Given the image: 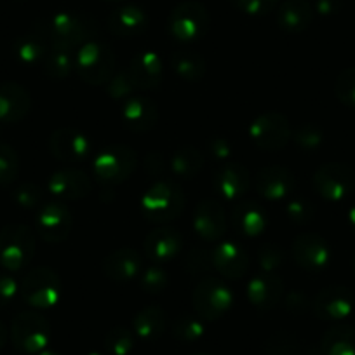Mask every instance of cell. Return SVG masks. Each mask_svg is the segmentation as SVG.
Masks as SVG:
<instances>
[{
    "instance_id": "obj_1",
    "label": "cell",
    "mask_w": 355,
    "mask_h": 355,
    "mask_svg": "<svg viewBox=\"0 0 355 355\" xmlns=\"http://www.w3.org/2000/svg\"><path fill=\"white\" fill-rule=\"evenodd\" d=\"M46 32L51 46L75 51L94 40L98 26L96 21L84 12L63 11L51 18L49 25H46Z\"/></svg>"
},
{
    "instance_id": "obj_2",
    "label": "cell",
    "mask_w": 355,
    "mask_h": 355,
    "mask_svg": "<svg viewBox=\"0 0 355 355\" xmlns=\"http://www.w3.org/2000/svg\"><path fill=\"white\" fill-rule=\"evenodd\" d=\"M185 209V193L174 180H159L145 192L141 211L153 223H169Z\"/></svg>"
},
{
    "instance_id": "obj_3",
    "label": "cell",
    "mask_w": 355,
    "mask_h": 355,
    "mask_svg": "<svg viewBox=\"0 0 355 355\" xmlns=\"http://www.w3.org/2000/svg\"><path fill=\"white\" fill-rule=\"evenodd\" d=\"M115 53L108 44L91 40L77 51L75 68L85 84L105 85L115 73Z\"/></svg>"
},
{
    "instance_id": "obj_4",
    "label": "cell",
    "mask_w": 355,
    "mask_h": 355,
    "mask_svg": "<svg viewBox=\"0 0 355 355\" xmlns=\"http://www.w3.org/2000/svg\"><path fill=\"white\" fill-rule=\"evenodd\" d=\"M35 254V234L21 223L0 230V265L9 272L23 270Z\"/></svg>"
},
{
    "instance_id": "obj_5",
    "label": "cell",
    "mask_w": 355,
    "mask_h": 355,
    "mask_svg": "<svg viewBox=\"0 0 355 355\" xmlns=\"http://www.w3.org/2000/svg\"><path fill=\"white\" fill-rule=\"evenodd\" d=\"M138 155L128 145H110L94 155L93 171L103 187H115L125 182L136 169Z\"/></svg>"
},
{
    "instance_id": "obj_6",
    "label": "cell",
    "mask_w": 355,
    "mask_h": 355,
    "mask_svg": "<svg viewBox=\"0 0 355 355\" xmlns=\"http://www.w3.org/2000/svg\"><path fill=\"white\" fill-rule=\"evenodd\" d=\"M21 298L33 309H51L56 305L63 295V284L61 279L53 268L47 266H37L23 277L19 284Z\"/></svg>"
},
{
    "instance_id": "obj_7",
    "label": "cell",
    "mask_w": 355,
    "mask_h": 355,
    "mask_svg": "<svg viewBox=\"0 0 355 355\" xmlns=\"http://www.w3.org/2000/svg\"><path fill=\"white\" fill-rule=\"evenodd\" d=\"M167 26L171 35L180 42H196L209 28V12L200 2L187 0L171 11Z\"/></svg>"
},
{
    "instance_id": "obj_8",
    "label": "cell",
    "mask_w": 355,
    "mask_h": 355,
    "mask_svg": "<svg viewBox=\"0 0 355 355\" xmlns=\"http://www.w3.org/2000/svg\"><path fill=\"white\" fill-rule=\"evenodd\" d=\"M12 345L25 354H40L51 341L49 320L39 312H21L11 326Z\"/></svg>"
},
{
    "instance_id": "obj_9",
    "label": "cell",
    "mask_w": 355,
    "mask_h": 355,
    "mask_svg": "<svg viewBox=\"0 0 355 355\" xmlns=\"http://www.w3.org/2000/svg\"><path fill=\"white\" fill-rule=\"evenodd\" d=\"M193 309L204 320H218L234 305V293L218 277H206L193 289Z\"/></svg>"
},
{
    "instance_id": "obj_10",
    "label": "cell",
    "mask_w": 355,
    "mask_h": 355,
    "mask_svg": "<svg viewBox=\"0 0 355 355\" xmlns=\"http://www.w3.org/2000/svg\"><path fill=\"white\" fill-rule=\"evenodd\" d=\"M313 189L327 202H341L355 189V173L340 162H327L313 174Z\"/></svg>"
},
{
    "instance_id": "obj_11",
    "label": "cell",
    "mask_w": 355,
    "mask_h": 355,
    "mask_svg": "<svg viewBox=\"0 0 355 355\" xmlns=\"http://www.w3.org/2000/svg\"><path fill=\"white\" fill-rule=\"evenodd\" d=\"M249 138L258 148L266 152H277L284 148L291 139V125L289 121L282 114L277 112H268L249 124L248 128Z\"/></svg>"
},
{
    "instance_id": "obj_12",
    "label": "cell",
    "mask_w": 355,
    "mask_h": 355,
    "mask_svg": "<svg viewBox=\"0 0 355 355\" xmlns=\"http://www.w3.org/2000/svg\"><path fill=\"white\" fill-rule=\"evenodd\" d=\"M49 150L64 164H80L93 155V139L73 128H61L51 135Z\"/></svg>"
},
{
    "instance_id": "obj_13",
    "label": "cell",
    "mask_w": 355,
    "mask_h": 355,
    "mask_svg": "<svg viewBox=\"0 0 355 355\" xmlns=\"http://www.w3.org/2000/svg\"><path fill=\"white\" fill-rule=\"evenodd\" d=\"M73 227V216L63 202H47L37 214V232L47 244H61L67 241Z\"/></svg>"
},
{
    "instance_id": "obj_14",
    "label": "cell",
    "mask_w": 355,
    "mask_h": 355,
    "mask_svg": "<svg viewBox=\"0 0 355 355\" xmlns=\"http://www.w3.org/2000/svg\"><path fill=\"white\" fill-rule=\"evenodd\" d=\"M291 254L296 265L306 272L324 270L331 261V248L320 235L303 234L295 239Z\"/></svg>"
},
{
    "instance_id": "obj_15",
    "label": "cell",
    "mask_w": 355,
    "mask_h": 355,
    "mask_svg": "<svg viewBox=\"0 0 355 355\" xmlns=\"http://www.w3.org/2000/svg\"><path fill=\"white\" fill-rule=\"evenodd\" d=\"M354 293L347 286H329L315 296L312 303L313 313L320 320L347 319L354 310Z\"/></svg>"
},
{
    "instance_id": "obj_16",
    "label": "cell",
    "mask_w": 355,
    "mask_h": 355,
    "mask_svg": "<svg viewBox=\"0 0 355 355\" xmlns=\"http://www.w3.org/2000/svg\"><path fill=\"white\" fill-rule=\"evenodd\" d=\"M192 225L193 230L204 241H220L227 232V216H225L223 206L213 199L200 200L193 209Z\"/></svg>"
},
{
    "instance_id": "obj_17",
    "label": "cell",
    "mask_w": 355,
    "mask_h": 355,
    "mask_svg": "<svg viewBox=\"0 0 355 355\" xmlns=\"http://www.w3.org/2000/svg\"><path fill=\"white\" fill-rule=\"evenodd\" d=\"M49 192L53 196L60 197L63 200H80L91 193L93 183L91 178L80 169H73V167H64V169L56 171L53 176L49 178Z\"/></svg>"
},
{
    "instance_id": "obj_18",
    "label": "cell",
    "mask_w": 355,
    "mask_h": 355,
    "mask_svg": "<svg viewBox=\"0 0 355 355\" xmlns=\"http://www.w3.org/2000/svg\"><path fill=\"white\" fill-rule=\"evenodd\" d=\"M183 248V237L180 230L171 227H159L150 232L143 242L145 254L153 263H169L180 254Z\"/></svg>"
},
{
    "instance_id": "obj_19",
    "label": "cell",
    "mask_w": 355,
    "mask_h": 355,
    "mask_svg": "<svg viewBox=\"0 0 355 355\" xmlns=\"http://www.w3.org/2000/svg\"><path fill=\"white\" fill-rule=\"evenodd\" d=\"M295 187V174L282 166H266L256 176V190L266 200L288 199Z\"/></svg>"
},
{
    "instance_id": "obj_20",
    "label": "cell",
    "mask_w": 355,
    "mask_h": 355,
    "mask_svg": "<svg viewBox=\"0 0 355 355\" xmlns=\"http://www.w3.org/2000/svg\"><path fill=\"white\" fill-rule=\"evenodd\" d=\"M121 114L125 128L131 129L132 132H139V135L152 131L159 121V108H157L155 101L150 100L148 96H141V94H135L128 101H124Z\"/></svg>"
},
{
    "instance_id": "obj_21",
    "label": "cell",
    "mask_w": 355,
    "mask_h": 355,
    "mask_svg": "<svg viewBox=\"0 0 355 355\" xmlns=\"http://www.w3.org/2000/svg\"><path fill=\"white\" fill-rule=\"evenodd\" d=\"M282 295H284V282L279 275L263 274L254 275L249 279L245 296L251 302L252 306L259 310H272L281 303Z\"/></svg>"
},
{
    "instance_id": "obj_22",
    "label": "cell",
    "mask_w": 355,
    "mask_h": 355,
    "mask_svg": "<svg viewBox=\"0 0 355 355\" xmlns=\"http://www.w3.org/2000/svg\"><path fill=\"white\" fill-rule=\"evenodd\" d=\"M213 268H216L225 279H241L249 268V254L242 245L232 241L220 242L214 249H211Z\"/></svg>"
},
{
    "instance_id": "obj_23",
    "label": "cell",
    "mask_w": 355,
    "mask_h": 355,
    "mask_svg": "<svg viewBox=\"0 0 355 355\" xmlns=\"http://www.w3.org/2000/svg\"><path fill=\"white\" fill-rule=\"evenodd\" d=\"M32 98L23 85L16 82L0 84V124H18L28 115Z\"/></svg>"
},
{
    "instance_id": "obj_24",
    "label": "cell",
    "mask_w": 355,
    "mask_h": 355,
    "mask_svg": "<svg viewBox=\"0 0 355 355\" xmlns=\"http://www.w3.org/2000/svg\"><path fill=\"white\" fill-rule=\"evenodd\" d=\"M251 180L249 171L239 162L221 164L213 176V187L225 200H237L245 196Z\"/></svg>"
},
{
    "instance_id": "obj_25",
    "label": "cell",
    "mask_w": 355,
    "mask_h": 355,
    "mask_svg": "<svg viewBox=\"0 0 355 355\" xmlns=\"http://www.w3.org/2000/svg\"><path fill=\"white\" fill-rule=\"evenodd\" d=\"M128 73L138 89L148 91V89L159 87L164 77L162 58L155 51H141L132 56Z\"/></svg>"
},
{
    "instance_id": "obj_26",
    "label": "cell",
    "mask_w": 355,
    "mask_h": 355,
    "mask_svg": "<svg viewBox=\"0 0 355 355\" xmlns=\"http://www.w3.org/2000/svg\"><path fill=\"white\" fill-rule=\"evenodd\" d=\"M101 270L108 279L117 282L132 281L141 270V256L131 248H121L110 252L101 263Z\"/></svg>"
},
{
    "instance_id": "obj_27",
    "label": "cell",
    "mask_w": 355,
    "mask_h": 355,
    "mask_svg": "<svg viewBox=\"0 0 355 355\" xmlns=\"http://www.w3.org/2000/svg\"><path fill=\"white\" fill-rule=\"evenodd\" d=\"M108 28L114 35L122 39H132L148 28V16L138 6H121L108 16Z\"/></svg>"
},
{
    "instance_id": "obj_28",
    "label": "cell",
    "mask_w": 355,
    "mask_h": 355,
    "mask_svg": "<svg viewBox=\"0 0 355 355\" xmlns=\"http://www.w3.org/2000/svg\"><path fill=\"white\" fill-rule=\"evenodd\" d=\"M49 44L51 40L46 32V26H39V28L30 30V32L23 33L16 39L15 56L18 58L19 63L33 67L46 58Z\"/></svg>"
},
{
    "instance_id": "obj_29",
    "label": "cell",
    "mask_w": 355,
    "mask_h": 355,
    "mask_svg": "<svg viewBox=\"0 0 355 355\" xmlns=\"http://www.w3.org/2000/svg\"><path fill=\"white\" fill-rule=\"evenodd\" d=\"M313 19V8L309 0H284L277 9L279 28L288 33H302Z\"/></svg>"
},
{
    "instance_id": "obj_30",
    "label": "cell",
    "mask_w": 355,
    "mask_h": 355,
    "mask_svg": "<svg viewBox=\"0 0 355 355\" xmlns=\"http://www.w3.org/2000/svg\"><path fill=\"white\" fill-rule=\"evenodd\" d=\"M232 223L239 234L256 237L266 228L268 218L259 204L252 202V200H244V202L235 204V207L232 209Z\"/></svg>"
},
{
    "instance_id": "obj_31",
    "label": "cell",
    "mask_w": 355,
    "mask_h": 355,
    "mask_svg": "<svg viewBox=\"0 0 355 355\" xmlns=\"http://www.w3.org/2000/svg\"><path fill=\"white\" fill-rule=\"evenodd\" d=\"M169 63L174 73L182 78V80L190 82V84L200 82L206 77L207 63L204 60V56H200L196 51H174L169 58Z\"/></svg>"
},
{
    "instance_id": "obj_32",
    "label": "cell",
    "mask_w": 355,
    "mask_h": 355,
    "mask_svg": "<svg viewBox=\"0 0 355 355\" xmlns=\"http://www.w3.org/2000/svg\"><path fill=\"white\" fill-rule=\"evenodd\" d=\"M166 312L160 306H145L136 313L132 320V331L143 341H155L166 331Z\"/></svg>"
},
{
    "instance_id": "obj_33",
    "label": "cell",
    "mask_w": 355,
    "mask_h": 355,
    "mask_svg": "<svg viewBox=\"0 0 355 355\" xmlns=\"http://www.w3.org/2000/svg\"><path fill=\"white\" fill-rule=\"evenodd\" d=\"M322 355H355V327L338 324L326 331L320 341Z\"/></svg>"
},
{
    "instance_id": "obj_34",
    "label": "cell",
    "mask_w": 355,
    "mask_h": 355,
    "mask_svg": "<svg viewBox=\"0 0 355 355\" xmlns=\"http://www.w3.org/2000/svg\"><path fill=\"white\" fill-rule=\"evenodd\" d=\"M171 173L174 176H180L183 180H190V178H196L200 173L204 166V153L199 148H193V146H185V148H180L171 155L169 162Z\"/></svg>"
},
{
    "instance_id": "obj_35",
    "label": "cell",
    "mask_w": 355,
    "mask_h": 355,
    "mask_svg": "<svg viewBox=\"0 0 355 355\" xmlns=\"http://www.w3.org/2000/svg\"><path fill=\"white\" fill-rule=\"evenodd\" d=\"M73 68L75 60L71 56V51L51 46L46 58H44V71H46L47 77L54 78V80H63V78L70 77Z\"/></svg>"
},
{
    "instance_id": "obj_36",
    "label": "cell",
    "mask_w": 355,
    "mask_h": 355,
    "mask_svg": "<svg viewBox=\"0 0 355 355\" xmlns=\"http://www.w3.org/2000/svg\"><path fill=\"white\" fill-rule=\"evenodd\" d=\"M206 333V320L202 317L185 313L173 324V336L183 343H193L199 341Z\"/></svg>"
},
{
    "instance_id": "obj_37",
    "label": "cell",
    "mask_w": 355,
    "mask_h": 355,
    "mask_svg": "<svg viewBox=\"0 0 355 355\" xmlns=\"http://www.w3.org/2000/svg\"><path fill=\"white\" fill-rule=\"evenodd\" d=\"M135 347L136 334L128 327H114L105 336V350L108 355H129Z\"/></svg>"
},
{
    "instance_id": "obj_38",
    "label": "cell",
    "mask_w": 355,
    "mask_h": 355,
    "mask_svg": "<svg viewBox=\"0 0 355 355\" xmlns=\"http://www.w3.org/2000/svg\"><path fill=\"white\" fill-rule=\"evenodd\" d=\"M19 174V157L11 145L0 143V187L16 182Z\"/></svg>"
},
{
    "instance_id": "obj_39",
    "label": "cell",
    "mask_w": 355,
    "mask_h": 355,
    "mask_svg": "<svg viewBox=\"0 0 355 355\" xmlns=\"http://www.w3.org/2000/svg\"><path fill=\"white\" fill-rule=\"evenodd\" d=\"M136 89L138 87L135 85L132 78L129 77L128 70L114 73V77L105 84V91H107L108 98L114 101H122V103L135 96Z\"/></svg>"
},
{
    "instance_id": "obj_40",
    "label": "cell",
    "mask_w": 355,
    "mask_h": 355,
    "mask_svg": "<svg viewBox=\"0 0 355 355\" xmlns=\"http://www.w3.org/2000/svg\"><path fill=\"white\" fill-rule=\"evenodd\" d=\"M139 284L150 295H159V293L166 291L167 286H169V275L159 263H153L141 274Z\"/></svg>"
},
{
    "instance_id": "obj_41",
    "label": "cell",
    "mask_w": 355,
    "mask_h": 355,
    "mask_svg": "<svg viewBox=\"0 0 355 355\" xmlns=\"http://www.w3.org/2000/svg\"><path fill=\"white\" fill-rule=\"evenodd\" d=\"M336 98L348 108H355V67L347 68L334 82Z\"/></svg>"
},
{
    "instance_id": "obj_42",
    "label": "cell",
    "mask_w": 355,
    "mask_h": 355,
    "mask_svg": "<svg viewBox=\"0 0 355 355\" xmlns=\"http://www.w3.org/2000/svg\"><path fill=\"white\" fill-rule=\"evenodd\" d=\"M12 199L18 204L21 209H35V207H40L44 202V192L39 185L35 183H21L18 189L12 193Z\"/></svg>"
},
{
    "instance_id": "obj_43",
    "label": "cell",
    "mask_w": 355,
    "mask_h": 355,
    "mask_svg": "<svg viewBox=\"0 0 355 355\" xmlns=\"http://www.w3.org/2000/svg\"><path fill=\"white\" fill-rule=\"evenodd\" d=\"M295 143L303 152H315V150L322 146L324 132L320 131V128L313 124L300 125L298 131L295 132Z\"/></svg>"
},
{
    "instance_id": "obj_44",
    "label": "cell",
    "mask_w": 355,
    "mask_h": 355,
    "mask_svg": "<svg viewBox=\"0 0 355 355\" xmlns=\"http://www.w3.org/2000/svg\"><path fill=\"white\" fill-rule=\"evenodd\" d=\"M286 214L296 225H306L315 218V206L305 197H293L286 206Z\"/></svg>"
},
{
    "instance_id": "obj_45",
    "label": "cell",
    "mask_w": 355,
    "mask_h": 355,
    "mask_svg": "<svg viewBox=\"0 0 355 355\" xmlns=\"http://www.w3.org/2000/svg\"><path fill=\"white\" fill-rule=\"evenodd\" d=\"M258 261L259 266L263 268V272H268L272 274L274 270H277L279 266L284 263V251L279 244H263L258 251Z\"/></svg>"
},
{
    "instance_id": "obj_46",
    "label": "cell",
    "mask_w": 355,
    "mask_h": 355,
    "mask_svg": "<svg viewBox=\"0 0 355 355\" xmlns=\"http://www.w3.org/2000/svg\"><path fill=\"white\" fill-rule=\"evenodd\" d=\"M185 270L189 274L199 275V274H207L213 268V259H211V251L207 249H193L187 254L185 261Z\"/></svg>"
},
{
    "instance_id": "obj_47",
    "label": "cell",
    "mask_w": 355,
    "mask_h": 355,
    "mask_svg": "<svg viewBox=\"0 0 355 355\" xmlns=\"http://www.w3.org/2000/svg\"><path fill=\"white\" fill-rule=\"evenodd\" d=\"M234 8L248 16H266L277 8L279 0H230Z\"/></svg>"
},
{
    "instance_id": "obj_48",
    "label": "cell",
    "mask_w": 355,
    "mask_h": 355,
    "mask_svg": "<svg viewBox=\"0 0 355 355\" xmlns=\"http://www.w3.org/2000/svg\"><path fill=\"white\" fill-rule=\"evenodd\" d=\"M232 150H234V145H232L230 139H227L225 136H214L207 141L206 152L209 153L211 159L218 160V162H225L232 157Z\"/></svg>"
},
{
    "instance_id": "obj_49",
    "label": "cell",
    "mask_w": 355,
    "mask_h": 355,
    "mask_svg": "<svg viewBox=\"0 0 355 355\" xmlns=\"http://www.w3.org/2000/svg\"><path fill=\"white\" fill-rule=\"evenodd\" d=\"M19 293V286L15 277L8 274H0V309L11 305Z\"/></svg>"
},
{
    "instance_id": "obj_50",
    "label": "cell",
    "mask_w": 355,
    "mask_h": 355,
    "mask_svg": "<svg viewBox=\"0 0 355 355\" xmlns=\"http://www.w3.org/2000/svg\"><path fill=\"white\" fill-rule=\"evenodd\" d=\"M309 306H310L309 298H306L302 291H291L288 296H286V309H288L291 313L300 315V313L306 312Z\"/></svg>"
},
{
    "instance_id": "obj_51",
    "label": "cell",
    "mask_w": 355,
    "mask_h": 355,
    "mask_svg": "<svg viewBox=\"0 0 355 355\" xmlns=\"http://www.w3.org/2000/svg\"><path fill=\"white\" fill-rule=\"evenodd\" d=\"M265 355H296V348L295 345H289V341L281 343L279 338L274 336V340L266 345Z\"/></svg>"
},
{
    "instance_id": "obj_52",
    "label": "cell",
    "mask_w": 355,
    "mask_h": 355,
    "mask_svg": "<svg viewBox=\"0 0 355 355\" xmlns=\"http://www.w3.org/2000/svg\"><path fill=\"white\" fill-rule=\"evenodd\" d=\"M341 9V0H315V11L320 16H333Z\"/></svg>"
},
{
    "instance_id": "obj_53",
    "label": "cell",
    "mask_w": 355,
    "mask_h": 355,
    "mask_svg": "<svg viewBox=\"0 0 355 355\" xmlns=\"http://www.w3.org/2000/svg\"><path fill=\"white\" fill-rule=\"evenodd\" d=\"M8 338H9L8 327H6L4 322H0V350L4 348L6 343H8Z\"/></svg>"
},
{
    "instance_id": "obj_54",
    "label": "cell",
    "mask_w": 355,
    "mask_h": 355,
    "mask_svg": "<svg viewBox=\"0 0 355 355\" xmlns=\"http://www.w3.org/2000/svg\"><path fill=\"white\" fill-rule=\"evenodd\" d=\"M348 221H350V227H352V230L355 232V206L352 207L350 211H348Z\"/></svg>"
},
{
    "instance_id": "obj_55",
    "label": "cell",
    "mask_w": 355,
    "mask_h": 355,
    "mask_svg": "<svg viewBox=\"0 0 355 355\" xmlns=\"http://www.w3.org/2000/svg\"><path fill=\"white\" fill-rule=\"evenodd\" d=\"M39 355H63V354H60V352H56V350H47L46 348V350L40 352Z\"/></svg>"
},
{
    "instance_id": "obj_56",
    "label": "cell",
    "mask_w": 355,
    "mask_h": 355,
    "mask_svg": "<svg viewBox=\"0 0 355 355\" xmlns=\"http://www.w3.org/2000/svg\"><path fill=\"white\" fill-rule=\"evenodd\" d=\"M352 270L355 272V252H354V258H352Z\"/></svg>"
},
{
    "instance_id": "obj_57",
    "label": "cell",
    "mask_w": 355,
    "mask_h": 355,
    "mask_svg": "<svg viewBox=\"0 0 355 355\" xmlns=\"http://www.w3.org/2000/svg\"><path fill=\"white\" fill-rule=\"evenodd\" d=\"M87 355H105V354H100V352H91V354H87Z\"/></svg>"
},
{
    "instance_id": "obj_58",
    "label": "cell",
    "mask_w": 355,
    "mask_h": 355,
    "mask_svg": "<svg viewBox=\"0 0 355 355\" xmlns=\"http://www.w3.org/2000/svg\"><path fill=\"white\" fill-rule=\"evenodd\" d=\"M105 2H121V0H105Z\"/></svg>"
},
{
    "instance_id": "obj_59",
    "label": "cell",
    "mask_w": 355,
    "mask_h": 355,
    "mask_svg": "<svg viewBox=\"0 0 355 355\" xmlns=\"http://www.w3.org/2000/svg\"><path fill=\"white\" fill-rule=\"evenodd\" d=\"M196 355H211V354H196Z\"/></svg>"
}]
</instances>
